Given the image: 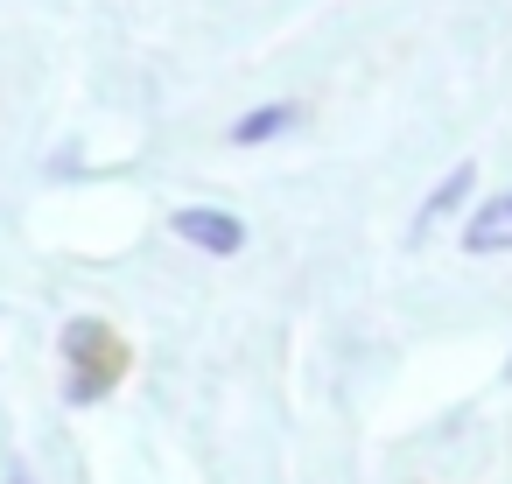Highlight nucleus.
<instances>
[{
	"mask_svg": "<svg viewBox=\"0 0 512 484\" xmlns=\"http://www.w3.org/2000/svg\"><path fill=\"white\" fill-rule=\"evenodd\" d=\"M302 120V106L295 99H274V106H253L246 120H232V148H267V141H281L288 127Z\"/></svg>",
	"mask_w": 512,
	"mask_h": 484,
	"instance_id": "obj_5",
	"label": "nucleus"
},
{
	"mask_svg": "<svg viewBox=\"0 0 512 484\" xmlns=\"http://www.w3.org/2000/svg\"><path fill=\"white\" fill-rule=\"evenodd\" d=\"M463 253H512V190H498V197H484L477 211H470V225H463Z\"/></svg>",
	"mask_w": 512,
	"mask_h": 484,
	"instance_id": "obj_3",
	"label": "nucleus"
},
{
	"mask_svg": "<svg viewBox=\"0 0 512 484\" xmlns=\"http://www.w3.org/2000/svg\"><path fill=\"white\" fill-rule=\"evenodd\" d=\"M169 232H176L183 246H197V253H218V260L246 253V218H239V211H218V204H183V211L169 218Z\"/></svg>",
	"mask_w": 512,
	"mask_h": 484,
	"instance_id": "obj_2",
	"label": "nucleus"
},
{
	"mask_svg": "<svg viewBox=\"0 0 512 484\" xmlns=\"http://www.w3.org/2000/svg\"><path fill=\"white\" fill-rule=\"evenodd\" d=\"M470 190H477V162H456V169H449V176L421 197V211H414V239H428V232H435V225H442V218L470 197Z\"/></svg>",
	"mask_w": 512,
	"mask_h": 484,
	"instance_id": "obj_4",
	"label": "nucleus"
},
{
	"mask_svg": "<svg viewBox=\"0 0 512 484\" xmlns=\"http://www.w3.org/2000/svg\"><path fill=\"white\" fill-rule=\"evenodd\" d=\"M57 351H64V393H71L78 407L106 400V393L120 386V372H127V344H120V330L99 323V316H71Z\"/></svg>",
	"mask_w": 512,
	"mask_h": 484,
	"instance_id": "obj_1",
	"label": "nucleus"
},
{
	"mask_svg": "<svg viewBox=\"0 0 512 484\" xmlns=\"http://www.w3.org/2000/svg\"><path fill=\"white\" fill-rule=\"evenodd\" d=\"M8 484H36V477H29V470H8Z\"/></svg>",
	"mask_w": 512,
	"mask_h": 484,
	"instance_id": "obj_6",
	"label": "nucleus"
}]
</instances>
